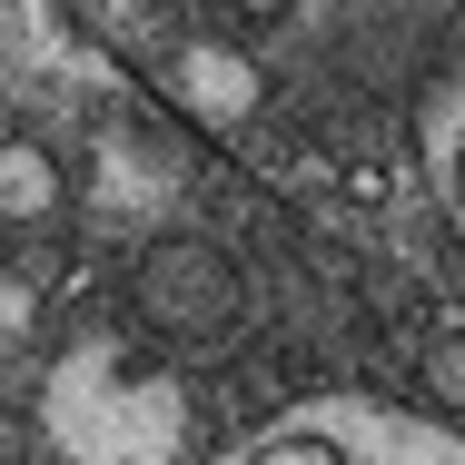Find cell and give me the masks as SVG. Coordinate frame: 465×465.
I'll return each instance as SVG.
<instances>
[{
  "instance_id": "obj_1",
  "label": "cell",
  "mask_w": 465,
  "mask_h": 465,
  "mask_svg": "<svg viewBox=\"0 0 465 465\" xmlns=\"http://www.w3.org/2000/svg\"><path fill=\"white\" fill-rule=\"evenodd\" d=\"M40 436L60 465H188L198 406L119 327H80L40 376Z\"/></svg>"
},
{
  "instance_id": "obj_2",
  "label": "cell",
  "mask_w": 465,
  "mask_h": 465,
  "mask_svg": "<svg viewBox=\"0 0 465 465\" xmlns=\"http://www.w3.org/2000/svg\"><path fill=\"white\" fill-rule=\"evenodd\" d=\"M208 465H465V436L426 406L307 396V406H278L268 426H248L238 446H218Z\"/></svg>"
},
{
  "instance_id": "obj_4",
  "label": "cell",
  "mask_w": 465,
  "mask_h": 465,
  "mask_svg": "<svg viewBox=\"0 0 465 465\" xmlns=\"http://www.w3.org/2000/svg\"><path fill=\"white\" fill-rule=\"evenodd\" d=\"M179 99L198 119H248V99H258V70L248 60H228V50H179Z\"/></svg>"
},
{
  "instance_id": "obj_6",
  "label": "cell",
  "mask_w": 465,
  "mask_h": 465,
  "mask_svg": "<svg viewBox=\"0 0 465 465\" xmlns=\"http://www.w3.org/2000/svg\"><path fill=\"white\" fill-rule=\"evenodd\" d=\"M30 317H40V297H30L20 278H0V347H20V337H30Z\"/></svg>"
},
{
  "instance_id": "obj_3",
  "label": "cell",
  "mask_w": 465,
  "mask_h": 465,
  "mask_svg": "<svg viewBox=\"0 0 465 465\" xmlns=\"http://www.w3.org/2000/svg\"><path fill=\"white\" fill-rule=\"evenodd\" d=\"M129 287H139V327L169 347H218L238 327V268L208 238H159Z\"/></svg>"
},
{
  "instance_id": "obj_5",
  "label": "cell",
  "mask_w": 465,
  "mask_h": 465,
  "mask_svg": "<svg viewBox=\"0 0 465 465\" xmlns=\"http://www.w3.org/2000/svg\"><path fill=\"white\" fill-rule=\"evenodd\" d=\"M0 218H10V228H40V218H60V169H50V149H30V139H0Z\"/></svg>"
}]
</instances>
